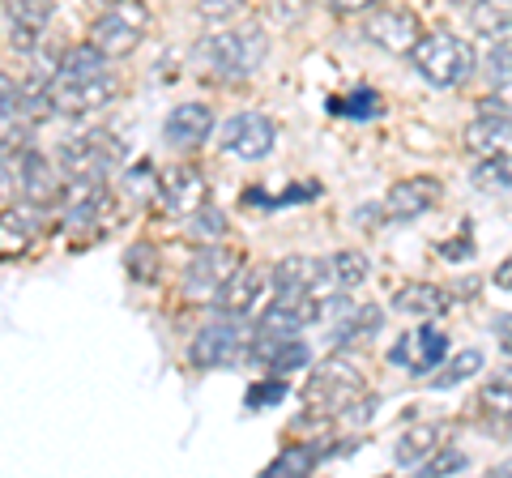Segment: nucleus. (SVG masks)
Returning <instances> with one entry per match:
<instances>
[{
  "instance_id": "obj_1",
  "label": "nucleus",
  "mask_w": 512,
  "mask_h": 478,
  "mask_svg": "<svg viewBox=\"0 0 512 478\" xmlns=\"http://www.w3.org/2000/svg\"><path fill=\"white\" fill-rule=\"evenodd\" d=\"M197 56L218 82H244V77H252L265 65L269 39H265V30H256V26L214 30V35H205L197 43Z\"/></svg>"
},
{
  "instance_id": "obj_2",
  "label": "nucleus",
  "mask_w": 512,
  "mask_h": 478,
  "mask_svg": "<svg viewBox=\"0 0 512 478\" xmlns=\"http://www.w3.org/2000/svg\"><path fill=\"white\" fill-rule=\"evenodd\" d=\"M410 65L427 86L453 90L478 73V52H474L470 39H457V35H448V30H431V35H423V43L410 52Z\"/></svg>"
},
{
  "instance_id": "obj_3",
  "label": "nucleus",
  "mask_w": 512,
  "mask_h": 478,
  "mask_svg": "<svg viewBox=\"0 0 512 478\" xmlns=\"http://www.w3.org/2000/svg\"><path fill=\"white\" fill-rule=\"evenodd\" d=\"M367 397V380L355 359H346L342 350L320 363L303 385V402L312 406V414H350Z\"/></svg>"
},
{
  "instance_id": "obj_4",
  "label": "nucleus",
  "mask_w": 512,
  "mask_h": 478,
  "mask_svg": "<svg viewBox=\"0 0 512 478\" xmlns=\"http://www.w3.org/2000/svg\"><path fill=\"white\" fill-rule=\"evenodd\" d=\"M124 163V141L111 137V129H86L60 146V167L73 184H103L107 171Z\"/></svg>"
},
{
  "instance_id": "obj_5",
  "label": "nucleus",
  "mask_w": 512,
  "mask_h": 478,
  "mask_svg": "<svg viewBox=\"0 0 512 478\" xmlns=\"http://www.w3.org/2000/svg\"><path fill=\"white\" fill-rule=\"evenodd\" d=\"M252 338L256 333L244 325V316H222L188 342V363L192 368H231L252 350Z\"/></svg>"
},
{
  "instance_id": "obj_6",
  "label": "nucleus",
  "mask_w": 512,
  "mask_h": 478,
  "mask_svg": "<svg viewBox=\"0 0 512 478\" xmlns=\"http://www.w3.org/2000/svg\"><path fill=\"white\" fill-rule=\"evenodd\" d=\"M146 26H150V9L141 5V0H116V5L90 26V43L103 47L111 60H120V56H133L141 47Z\"/></svg>"
},
{
  "instance_id": "obj_7",
  "label": "nucleus",
  "mask_w": 512,
  "mask_h": 478,
  "mask_svg": "<svg viewBox=\"0 0 512 478\" xmlns=\"http://www.w3.org/2000/svg\"><path fill=\"white\" fill-rule=\"evenodd\" d=\"M363 35L367 43H376L380 52H393V56H410L414 47L423 43V18L406 5H376L372 13H367L363 22Z\"/></svg>"
},
{
  "instance_id": "obj_8",
  "label": "nucleus",
  "mask_w": 512,
  "mask_h": 478,
  "mask_svg": "<svg viewBox=\"0 0 512 478\" xmlns=\"http://www.w3.org/2000/svg\"><path fill=\"white\" fill-rule=\"evenodd\" d=\"M235 269H239V257L231 248H222V244L197 248L184 265V295L201 299V304H214V295L227 286V278L235 274Z\"/></svg>"
},
{
  "instance_id": "obj_9",
  "label": "nucleus",
  "mask_w": 512,
  "mask_h": 478,
  "mask_svg": "<svg viewBox=\"0 0 512 478\" xmlns=\"http://www.w3.org/2000/svg\"><path fill=\"white\" fill-rule=\"evenodd\" d=\"M218 141H222L227 154H239V158H248V163H256V158H265L269 150H274L278 124L269 120L265 111H239V116L222 120Z\"/></svg>"
},
{
  "instance_id": "obj_10",
  "label": "nucleus",
  "mask_w": 512,
  "mask_h": 478,
  "mask_svg": "<svg viewBox=\"0 0 512 478\" xmlns=\"http://www.w3.org/2000/svg\"><path fill=\"white\" fill-rule=\"evenodd\" d=\"M52 94H56V111L64 116H86L99 111L120 94V77L116 73H99V77H56L52 73Z\"/></svg>"
},
{
  "instance_id": "obj_11",
  "label": "nucleus",
  "mask_w": 512,
  "mask_h": 478,
  "mask_svg": "<svg viewBox=\"0 0 512 478\" xmlns=\"http://www.w3.org/2000/svg\"><path fill=\"white\" fill-rule=\"evenodd\" d=\"M116 218V201L103 184H77L73 197H64V231L69 235H99Z\"/></svg>"
},
{
  "instance_id": "obj_12",
  "label": "nucleus",
  "mask_w": 512,
  "mask_h": 478,
  "mask_svg": "<svg viewBox=\"0 0 512 478\" xmlns=\"http://www.w3.org/2000/svg\"><path fill=\"white\" fill-rule=\"evenodd\" d=\"M325 316V299L316 295H278L274 304L256 316V333H274V338H295L299 329L316 325Z\"/></svg>"
},
{
  "instance_id": "obj_13",
  "label": "nucleus",
  "mask_w": 512,
  "mask_h": 478,
  "mask_svg": "<svg viewBox=\"0 0 512 478\" xmlns=\"http://www.w3.org/2000/svg\"><path fill=\"white\" fill-rule=\"evenodd\" d=\"M444 355H448V338L440 329L423 325V329H410V333H402V338L393 342L389 363L393 368H402V372H410V376H427V372L440 368Z\"/></svg>"
},
{
  "instance_id": "obj_14",
  "label": "nucleus",
  "mask_w": 512,
  "mask_h": 478,
  "mask_svg": "<svg viewBox=\"0 0 512 478\" xmlns=\"http://www.w3.org/2000/svg\"><path fill=\"white\" fill-rule=\"evenodd\" d=\"M52 13L56 0H5V43L13 52H30L43 39Z\"/></svg>"
},
{
  "instance_id": "obj_15",
  "label": "nucleus",
  "mask_w": 512,
  "mask_h": 478,
  "mask_svg": "<svg viewBox=\"0 0 512 478\" xmlns=\"http://www.w3.org/2000/svg\"><path fill=\"white\" fill-rule=\"evenodd\" d=\"M325 312L338 316V321H333V346L338 350L376 338L380 325H384V312L376 304H350L346 295L342 299H325Z\"/></svg>"
},
{
  "instance_id": "obj_16",
  "label": "nucleus",
  "mask_w": 512,
  "mask_h": 478,
  "mask_svg": "<svg viewBox=\"0 0 512 478\" xmlns=\"http://www.w3.org/2000/svg\"><path fill=\"white\" fill-rule=\"evenodd\" d=\"M158 201H163L167 214H180V218H192L210 201V184H205L201 167H171L163 175V188H158Z\"/></svg>"
},
{
  "instance_id": "obj_17",
  "label": "nucleus",
  "mask_w": 512,
  "mask_h": 478,
  "mask_svg": "<svg viewBox=\"0 0 512 478\" xmlns=\"http://www.w3.org/2000/svg\"><path fill=\"white\" fill-rule=\"evenodd\" d=\"M214 133H218V124H214V111L205 107V103H180V107H171V116L163 124V137H167L171 150H201Z\"/></svg>"
},
{
  "instance_id": "obj_18",
  "label": "nucleus",
  "mask_w": 512,
  "mask_h": 478,
  "mask_svg": "<svg viewBox=\"0 0 512 478\" xmlns=\"http://www.w3.org/2000/svg\"><path fill=\"white\" fill-rule=\"evenodd\" d=\"M269 282H274V274H265V269H256V265L235 269V274L227 278V286L214 295L218 316H248V312H256V304L265 299Z\"/></svg>"
},
{
  "instance_id": "obj_19",
  "label": "nucleus",
  "mask_w": 512,
  "mask_h": 478,
  "mask_svg": "<svg viewBox=\"0 0 512 478\" xmlns=\"http://www.w3.org/2000/svg\"><path fill=\"white\" fill-rule=\"evenodd\" d=\"M444 197V184L431 180V175H414V180H402L389 188V197H384V214H389L393 222H410L419 218L427 210H436Z\"/></svg>"
},
{
  "instance_id": "obj_20",
  "label": "nucleus",
  "mask_w": 512,
  "mask_h": 478,
  "mask_svg": "<svg viewBox=\"0 0 512 478\" xmlns=\"http://www.w3.org/2000/svg\"><path fill=\"white\" fill-rule=\"evenodd\" d=\"M18 180H22V197L30 205H39V210H52L60 197V175L52 167V158H43L39 150H26L18 158Z\"/></svg>"
},
{
  "instance_id": "obj_21",
  "label": "nucleus",
  "mask_w": 512,
  "mask_h": 478,
  "mask_svg": "<svg viewBox=\"0 0 512 478\" xmlns=\"http://www.w3.org/2000/svg\"><path fill=\"white\" fill-rule=\"evenodd\" d=\"M269 274H274L278 295H316L325 282H333L329 261H320V257H286Z\"/></svg>"
},
{
  "instance_id": "obj_22",
  "label": "nucleus",
  "mask_w": 512,
  "mask_h": 478,
  "mask_svg": "<svg viewBox=\"0 0 512 478\" xmlns=\"http://www.w3.org/2000/svg\"><path fill=\"white\" fill-rule=\"evenodd\" d=\"M248 359L252 363H261V368L269 376H286V372H295L308 363V342H299V333L295 338H274V333H256L252 338V350H248Z\"/></svg>"
},
{
  "instance_id": "obj_23",
  "label": "nucleus",
  "mask_w": 512,
  "mask_h": 478,
  "mask_svg": "<svg viewBox=\"0 0 512 478\" xmlns=\"http://www.w3.org/2000/svg\"><path fill=\"white\" fill-rule=\"evenodd\" d=\"M466 150L478 158L491 154H508L512 150V116H500V111H478L466 129Z\"/></svg>"
},
{
  "instance_id": "obj_24",
  "label": "nucleus",
  "mask_w": 512,
  "mask_h": 478,
  "mask_svg": "<svg viewBox=\"0 0 512 478\" xmlns=\"http://www.w3.org/2000/svg\"><path fill=\"white\" fill-rule=\"evenodd\" d=\"M325 457H333V449L325 440H295L265 466V478H291V474L303 478V474H312Z\"/></svg>"
},
{
  "instance_id": "obj_25",
  "label": "nucleus",
  "mask_w": 512,
  "mask_h": 478,
  "mask_svg": "<svg viewBox=\"0 0 512 478\" xmlns=\"http://www.w3.org/2000/svg\"><path fill=\"white\" fill-rule=\"evenodd\" d=\"M393 312L402 316H423V321H431V316H444L448 312V291L436 282H406L393 291Z\"/></svg>"
},
{
  "instance_id": "obj_26",
  "label": "nucleus",
  "mask_w": 512,
  "mask_h": 478,
  "mask_svg": "<svg viewBox=\"0 0 512 478\" xmlns=\"http://www.w3.org/2000/svg\"><path fill=\"white\" fill-rule=\"evenodd\" d=\"M440 449V423H414L406 427L402 436H397L393 444V461L402 470H423L427 466V457Z\"/></svg>"
},
{
  "instance_id": "obj_27",
  "label": "nucleus",
  "mask_w": 512,
  "mask_h": 478,
  "mask_svg": "<svg viewBox=\"0 0 512 478\" xmlns=\"http://www.w3.org/2000/svg\"><path fill=\"white\" fill-rule=\"evenodd\" d=\"M457 5H466L470 26L483 39L500 43V39L512 35V0H457Z\"/></svg>"
},
{
  "instance_id": "obj_28",
  "label": "nucleus",
  "mask_w": 512,
  "mask_h": 478,
  "mask_svg": "<svg viewBox=\"0 0 512 478\" xmlns=\"http://www.w3.org/2000/svg\"><path fill=\"white\" fill-rule=\"evenodd\" d=\"M478 406H483L491 419L500 423H512V372L508 376H495L483 385V393H478Z\"/></svg>"
},
{
  "instance_id": "obj_29",
  "label": "nucleus",
  "mask_w": 512,
  "mask_h": 478,
  "mask_svg": "<svg viewBox=\"0 0 512 478\" xmlns=\"http://www.w3.org/2000/svg\"><path fill=\"white\" fill-rule=\"evenodd\" d=\"M478 372H483V350H461V355H453L444 363L440 376H431V385H436V389H453V385H461V380H470Z\"/></svg>"
},
{
  "instance_id": "obj_30",
  "label": "nucleus",
  "mask_w": 512,
  "mask_h": 478,
  "mask_svg": "<svg viewBox=\"0 0 512 478\" xmlns=\"http://www.w3.org/2000/svg\"><path fill=\"white\" fill-rule=\"evenodd\" d=\"M329 274H333V286L350 291V286H359L367 278V257H363V252H355V248L333 252V257H329Z\"/></svg>"
},
{
  "instance_id": "obj_31",
  "label": "nucleus",
  "mask_w": 512,
  "mask_h": 478,
  "mask_svg": "<svg viewBox=\"0 0 512 478\" xmlns=\"http://www.w3.org/2000/svg\"><path fill=\"white\" fill-rule=\"evenodd\" d=\"M474 184L483 193H512V167L504 163V154H491L474 167Z\"/></svg>"
},
{
  "instance_id": "obj_32",
  "label": "nucleus",
  "mask_w": 512,
  "mask_h": 478,
  "mask_svg": "<svg viewBox=\"0 0 512 478\" xmlns=\"http://www.w3.org/2000/svg\"><path fill=\"white\" fill-rule=\"evenodd\" d=\"M124 265H128V278H133V282H154L158 278V252H154V244H133L124 252Z\"/></svg>"
},
{
  "instance_id": "obj_33",
  "label": "nucleus",
  "mask_w": 512,
  "mask_h": 478,
  "mask_svg": "<svg viewBox=\"0 0 512 478\" xmlns=\"http://www.w3.org/2000/svg\"><path fill=\"white\" fill-rule=\"evenodd\" d=\"M466 466H470V457H466V453H461V449H444V444H440V449L427 457L423 474H431V478H448V474H461Z\"/></svg>"
},
{
  "instance_id": "obj_34",
  "label": "nucleus",
  "mask_w": 512,
  "mask_h": 478,
  "mask_svg": "<svg viewBox=\"0 0 512 478\" xmlns=\"http://www.w3.org/2000/svg\"><path fill=\"white\" fill-rule=\"evenodd\" d=\"M192 235L205 239V244H214L218 235H227V214L214 210V205H201V210L192 214Z\"/></svg>"
},
{
  "instance_id": "obj_35",
  "label": "nucleus",
  "mask_w": 512,
  "mask_h": 478,
  "mask_svg": "<svg viewBox=\"0 0 512 478\" xmlns=\"http://www.w3.org/2000/svg\"><path fill=\"white\" fill-rule=\"evenodd\" d=\"M278 402H286V380L282 376H269V380H261V385L248 389V410H269Z\"/></svg>"
},
{
  "instance_id": "obj_36",
  "label": "nucleus",
  "mask_w": 512,
  "mask_h": 478,
  "mask_svg": "<svg viewBox=\"0 0 512 478\" xmlns=\"http://www.w3.org/2000/svg\"><path fill=\"white\" fill-rule=\"evenodd\" d=\"M483 73L491 77V86H500V82H512V47L500 39V43H491V52L483 60Z\"/></svg>"
},
{
  "instance_id": "obj_37",
  "label": "nucleus",
  "mask_w": 512,
  "mask_h": 478,
  "mask_svg": "<svg viewBox=\"0 0 512 478\" xmlns=\"http://www.w3.org/2000/svg\"><path fill=\"white\" fill-rule=\"evenodd\" d=\"M244 9H248V0H201L205 22H235Z\"/></svg>"
},
{
  "instance_id": "obj_38",
  "label": "nucleus",
  "mask_w": 512,
  "mask_h": 478,
  "mask_svg": "<svg viewBox=\"0 0 512 478\" xmlns=\"http://www.w3.org/2000/svg\"><path fill=\"white\" fill-rule=\"evenodd\" d=\"M26 248V222L5 210V261H13V252H22Z\"/></svg>"
},
{
  "instance_id": "obj_39",
  "label": "nucleus",
  "mask_w": 512,
  "mask_h": 478,
  "mask_svg": "<svg viewBox=\"0 0 512 478\" xmlns=\"http://www.w3.org/2000/svg\"><path fill=\"white\" fill-rule=\"evenodd\" d=\"M483 111H500V116H512V82L491 86V94L483 99Z\"/></svg>"
},
{
  "instance_id": "obj_40",
  "label": "nucleus",
  "mask_w": 512,
  "mask_h": 478,
  "mask_svg": "<svg viewBox=\"0 0 512 478\" xmlns=\"http://www.w3.org/2000/svg\"><path fill=\"white\" fill-rule=\"evenodd\" d=\"M333 111H342V116H376L380 103H376V94H372V90H363V94H359V103H333Z\"/></svg>"
},
{
  "instance_id": "obj_41",
  "label": "nucleus",
  "mask_w": 512,
  "mask_h": 478,
  "mask_svg": "<svg viewBox=\"0 0 512 478\" xmlns=\"http://www.w3.org/2000/svg\"><path fill=\"white\" fill-rule=\"evenodd\" d=\"M325 5L338 13H367V9H376L380 0H325Z\"/></svg>"
},
{
  "instance_id": "obj_42",
  "label": "nucleus",
  "mask_w": 512,
  "mask_h": 478,
  "mask_svg": "<svg viewBox=\"0 0 512 478\" xmlns=\"http://www.w3.org/2000/svg\"><path fill=\"white\" fill-rule=\"evenodd\" d=\"M495 286H500V291H512V257L500 261V269H495Z\"/></svg>"
},
{
  "instance_id": "obj_43",
  "label": "nucleus",
  "mask_w": 512,
  "mask_h": 478,
  "mask_svg": "<svg viewBox=\"0 0 512 478\" xmlns=\"http://www.w3.org/2000/svg\"><path fill=\"white\" fill-rule=\"evenodd\" d=\"M500 333H504V350L512 355V321H500Z\"/></svg>"
},
{
  "instance_id": "obj_44",
  "label": "nucleus",
  "mask_w": 512,
  "mask_h": 478,
  "mask_svg": "<svg viewBox=\"0 0 512 478\" xmlns=\"http://www.w3.org/2000/svg\"><path fill=\"white\" fill-rule=\"evenodd\" d=\"M495 474H512V461H504V466H495Z\"/></svg>"
},
{
  "instance_id": "obj_45",
  "label": "nucleus",
  "mask_w": 512,
  "mask_h": 478,
  "mask_svg": "<svg viewBox=\"0 0 512 478\" xmlns=\"http://www.w3.org/2000/svg\"><path fill=\"white\" fill-rule=\"evenodd\" d=\"M94 5H116V0H94Z\"/></svg>"
}]
</instances>
